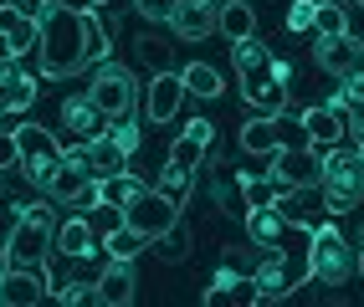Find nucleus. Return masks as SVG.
Returning <instances> with one entry per match:
<instances>
[{
    "label": "nucleus",
    "mask_w": 364,
    "mask_h": 307,
    "mask_svg": "<svg viewBox=\"0 0 364 307\" xmlns=\"http://www.w3.org/2000/svg\"><path fill=\"white\" fill-rule=\"evenodd\" d=\"M41 77H72L87 67V16L62 6V0H46L41 11Z\"/></svg>",
    "instance_id": "1"
},
{
    "label": "nucleus",
    "mask_w": 364,
    "mask_h": 307,
    "mask_svg": "<svg viewBox=\"0 0 364 307\" xmlns=\"http://www.w3.org/2000/svg\"><path fill=\"white\" fill-rule=\"evenodd\" d=\"M57 241V210L52 205H16V225L0 235V267H41Z\"/></svg>",
    "instance_id": "2"
},
{
    "label": "nucleus",
    "mask_w": 364,
    "mask_h": 307,
    "mask_svg": "<svg viewBox=\"0 0 364 307\" xmlns=\"http://www.w3.org/2000/svg\"><path fill=\"white\" fill-rule=\"evenodd\" d=\"M318 195L328 216H354L359 200H364V159L359 149H323V179H318Z\"/></svg>",
    "instance_id": "3"
},
{
    "label": "nucleus",
    "mask_w": 364,
    "mask_h": 307,
    "mask_svg": "<svg viewBox=\"0 0 364 307\" xmlns=\"http://www.w3.org/2000/svg\"><path fill=\"white\" fill-rule=\"evenodd\" d=\"M354 272V251H349V235L338 225H313V246H308V277L323 281V287H338L349 281Z\"/></svg>",
    "instance_id": "4"
},
{
    "label": "nucleus",
    "mask_w": 364,
    "mask_h": 307,
    "mask_svg": "<svg viewBox=\"0 0 364 307\" xmlns=\"http://www.w3.org/2000/svg\"><path fill=\"white\" fill-rule=\"evenodd\" d=\"M16 144H21V174H26L36 190L46 195L52 174L62 169V144H57V133L46 128V123H21V128H16Z\"/></svg>",
    "instance_id": "5"
},
{
    "label": "nucleus",
    "mask_w": 364,
    "mask_h": 307,
    "mask_svg": "<svg viewBox=\"0 0 364 307\" xmlns=\"http://www.w3.org/2000/svg\"><path fill=\"white\" fill-rule=\"evenodd\" d=\"M87 98H92V108H98L108 123H113V118H129V113H134V103H139V82H134L129 67L98 62V77L87 82Z\"/></svg>",
    "instance_id": "6"
},
{
    "label": "nucleus",
    "mask_w": 364,
    "mask_h": 307,
    "mask_svg": "<svg viewBox=\"0 0 364 307\" xmlns=\"http://www.w3.org/2000/svg\"><path fill=\"white\" fill-rule=\"evenodd\" d=\"M180 221V205L169 200L164 190H139L129 205H124V225L129 230H139L144 241H154V235H164L169 225Z\"/></svg>",
    "instance_id": "7"
},
{
    "label": "nucleus",
    "mask_w": 364,
    "mask_h": 307,
    "mask_svg": "<svg viewBox=\"0 0 364 307\" xmlns=\"http://www.w3.org/2000/svg\"><path fill=\"white\" fill-rule=\"evenodd\" d=\"M272 174L282 190H318V179H323V149H277L272 154Z\"/></svg>",
    "instance_id": "8"
},
{
    "label": "nucleus",
    "mask_w": 364,
    "mask_h": 307,
    "mask_svg": "<svg viewBox=\"0 0 364 307\" xmlns=\"http://www.w3.org/2000/svg\"><path fill=\"white\" fill-rule=\"evenodd\" d=\"M52 297L41 267H0V307H36Z\"/></svg>",
    "instance_id": "9"
},
{
    "label": "nucleus",
    "mask_w": 364,
    "mask_h": 307,
    "mask_svg": "<svg viewBox=\"0 0 364 307\" xmlns=\"http://www.w3.org/2000/svg\"><path fill=\"white\" fill-rule=\"evenodd\" d=\"M313 62H318L328 77H354V72H364V46L354 41V31H344V36H318Z\"/></svg>",
    "instance_id": "10"
},
{
    "label": "nucleus",
    "mask_w": 364,
    "mask_h": 307,
    "mask_svg": "<svg viewBox=\"0 0 364 307\" xmlns=\"http://www.w3.org/2000/svg\"><path fill=\"white\" fill-rule=\"evenodd\" d=\"M185 77L180 72H154L149 77V92H144V113H149V123H175L180 108H185Z\"/></svg>",
    "instance_id": "11"
},
{
    "label": "nucleus",
    "mask_w": 364,
    "mask_h": 307,
    "mask_svg": "<svg viewBox=\"0 0 364 307\" xmlns=\"http://www.w3.org/2000/svg\"><path fill=\"white\" fill-rule=\"evenodd\" d=\"M0 46H6L11 62H21L26 52H36V46H41V21L26 16L21 6H0Z\"/></svg>",
    "instance_id": "12"
},
{
    "label": "nucleus",
    "mask_w": 364,
    "mask_h": 307,
    "mask_svg": "<svg viewBox=\"0 0 364 307\" xmlns=\"http://www.w3.org/2000/svg\"><path fill=\"white\" fill-rule=\"evenodd\" d=\"M257 302H282L293 292V272H287V256L277 246H262V267H257Z\"/></svg>",
    "instance_id": "13"
},
{
    "label": "nucleus",
    "mask_w": 364,
    "mask_h": 307,
    "mask_svg": "<svg viewBox=\"0 0 364 307\" xmlns=\"http://www.w3.org/2000/svg\"><path fill=\"white\" fill-rule=\"evenodd\" d=\"M328 108H333L338 118H344V133H349V138H364V72L338 77L333 98H328Z\"/></svg>",
    "instance_id": "14"
},
{
    "label": "nucleus",
    "mask_w": 364,
    "mask_h": 307,
    "mask_svg": "<svg viewBox=\"0 0 364 307\" xmlns=\"http://www.w3.org/2000/svg\"><path fill=\"white\" fill-rule=\"evenodd\" d=\"M36 103V77L26 72L21 62H0V113H21Z\"/></svg>",
    "instance_id": "15"
},
{
    "label": "nucleus",
    "mask_w": 364,
    "mask_h": 307,
    "mask_svg": "<svg viewBox=\"0 0 364 307\" xmlns=\"http://www.w3.org/2000/svg\"><path fill=\"white\" fill-rule=\"evenodd\" d=\"M210 138H215L210 118H190L185 133L175 138V144H169V164H180V169H200V159H205V149H210Z\"/></svg>",
    "instance_id": "16"
},
{
    "label": "nucleus",
    "mask_w": 364,
    "mask_h": 307,
    "mask_svg": "<svg viewBox=\"0 0 364 307\" xmlns=\"http://www.w3.org/2000/svg\"><path fill=\"white\" fill-rule=\"evenodd\" d=\"M298 123H303V133H308V144L313 149H333V144H344V118H338L328 103H318V108H303L298 113Z\"/></svg>",
    "instance_id": "17"
},
{
    "label": "nucleus",
    "mask_w": 364,
    "mask_h": 307,
    "mask_svg": "<svg viewBox=\"0 0 364 307\" xmlns=\"http://www.w3.org/2000/svg\"><path fill=\"white\" fill-rule=\"evenodd\" d=\"M241 98H247L262 118H282V108H287V82H277L272 72H267V77H241Z\"/></svg>",
    "instance_id": "18"
},
{
    "label": "nucleus",
    "mask_w": 364,
    "mask_h": 307,
    "mask_svg": "<svg viewBox=\"0 0 364 307\" xmlns=\"http://www.w3.org/2000/svg\"><path fill=\"white\" fill-rule=\"evenodd\" d=\"M134 297H139L134 262H108V272L98 277V302H103V307H129Z\"/></svg>",
    "instance_id": "19"
},
{
    "label": "nucleus",
    "mask_w": 364,
    "mask_h": 307,
    "mask_svg": "<svg viewBox=\"0 0 364 307\" xmlns=\"http://www.w3.org/2000/svg\"><path fill=\"white\" fill-rule=\"evenodd\" d=\"M221 302L252 307V302H257V281H247V277H236L231 267H221V272H215V281L205 287V307H221Z\"/></svg>",
    "instance_id": "20"
},
{
    "label": "nucleus",
    "mask_w": 364,
    "mask_h": 307,
    "mask_svg": "<svg viewBox=\"0 0 364 307\" xmlns=\"http://www.w3.org/2000/svg\"><path fill=\"white\" fill-rule=\"evenodd\" d=\"M87 169H92V179H113V174L129 169V154L118 149L108 133H92L87 138Z\"/></svg>",
    "instance_id": "21"
},
{
    "label": "nucleus",
    "mask_w": 364,
    "mask_h": 307,
    "mask_svg": "<svg viewBox=\"0 0 364 307\" xmlns=\"http://www.w3.org/2000/svg\"><path fill=\"white\" fill-rule=\"evenodd\" d=\"M62 128H72L77 138H92V133L108 128V118L92 108V98L82 92V98H67V103H62Z\"/></svg>",
    "instance_id": "22"
},
{
    "label": "nucleus",
    "mask_w": 364,
    "mask_h": 307,
    "mask_svg": "<svg viewBox=\"0 0 364 307\" xmlns=\"http://www.w3.org/2000/svg\"><path fill=\"white\" fill-rule=\"evenodd\" d=\"M52 251H62V256H72V262H82V256H92L98 251V235H92V225L77 216V221H62L57 225V241H52Z\"/></svg>",
    "instance_id": "23"
},
{
    "label": "nucleus",
    "mask_w": 364,
    "mask_h": 307,
    "mask_svg": "<svg viewBox=\"0 0 364 307\" xmlns=\"http://www.w3.org/2000/svg\"><path fill=\"white\" fill-rule=\"evenodd\" d=\"M231 67H236V77H267L272 72V52H267V41H257V36L231 41Z\"/></svg>",
    "instance_id": "24"
},
{
    "label": "nucleus",
    "mask_w": 364,
    "mask_h": 307,
    "mask_svg": "<svg viewBox=\"0 0 364 307\" xmlns=\"http://www.w3.org/2000/svg\"><path fill=\"white\" fill-rule=\"evenodd\" d=\"M272 205L287 225H313L323 210V200H313V190H282V195H272Z\"/></svg>",
    "instance_id": "25"
},
{
    "label": "nucleus",
    "mask_w": 364,
    "mask_h": 307,
    "mask_svg": "<svg viewBox=\"0 0 364 307\" xmlns=\"http://www.w3.org/2000/svg\"><path fill=\"white\" fill-rule=\"evenodd\" d=\"M215 31H221L226 41H247V36H257V11L247 6V0H226V6H221V21H215Z\"/></svg>",
    "instance_id": "26"
},
{
    "label": "nucleus",
    "mask_w": 364,
    "mask_h": 307,
    "mask_svg": "<svg viewBox=\"0 0 364 307\" xmlns=\"http://www.w3.org/2000/svg\"><path fill=\"white\" fill-rule=\"evenodd\" d=\"M282 230H287V221L277 216V205H252V210H247V235H252V246H277Z\"/></svg>",
    "instance_id": "27"
},
{
    "label": "nucleus",
    "mask_w": 364,
    "mask_h": 307,
    "mask_svg": "<svg viewBox=\"0 0 364 307\" xmlns=\"http://www.w3.org/2000/svg\"><path fill=\"white\" fill-rule=\"evenodd\" d=\"M241 149H247V154H267V159H272L277 149H282V138H277V118H252V123L247 128H241Z\"/></svg>",
    "instance_id": "28"
},
{
    "label": "nucleus",
    "mask_w": 364,
    "mask_h": 307,
    "mask_svg": "<svg viewBox=\"0 0 364 307\" xmlns=\"http://www.w3.org/2000/svg\"><path fill=\"white\" fill-rule=\"evenodd\" d=\"M154 256H164V262H190V251H196V235H190V225L185 221H175L164 235H154Z\"/></svg>",
    "instance_id": "29"
},
{
    "label": "nucleus",
    "mask_w": 364,
    "mask_h": 307,
    "mask_svg": "<svg viewBox=\"0 0 364 307\" xmlns=\"http://www.w3.org/2000/svg\"><path fill=\"white\" fill-rule=\"evenodd\" d=\"M180 77H185V92H190V98H221V72H215L210 62H190Z\"/></svg>",
    "instance_id": "30"
},
{
    "label": "nucleus",
    "mask_w": 364,
    "mask_h": 307,
    "mask_svg": "<svg viewBox=\"0 0 364 307\" xmlns=\"http://www.w3.org/2000/svg\"><path fill=\"white\" fill-rule=\"evenodd\" d=\"M149 246L139 230H129V225H118V230H108L103 235V251H108V262H134V256Z\"/></svg>",
    "instance_id": "31"
},
{
    "label": "nucleus",
    "mask_w": 364,
    "mask_h": 307,
    "mask_svg": "<svg viewBox=\"0 0 364 307\" xmlns=\"http://www.w3.org/2000/svg\"><path fill=\"white\" fill-rule=\"evenodd\" d=\"M139 190H144V184L124 169V174H113V179H98V205H118V210H124Z\"/></svg>",
    "instance_id": "32"
},
{
    "label": "nucleus",
    "mask_w": 364,
    "mask_h": 307,
    "mask_svg": "<svg viewBox=\"0 0 364 307\" xmlns=\"http://www.w3.org/2000/svg\"><path fill=\"white\" fill-rule=\"evenodd\" d=\"M154 190H164L175 205H185L190 200V190H196V169H180V164H164V174H159V184Z\"/></svg>",
    "instance_id": "33"
},
{
    "label": "nucleus",
    "mask_w": 364,
    "mask_h": 307,
    "mask_svg": "<svg viewBox=\"0 0 364 307\" xmlns=\"http://www.w3.org/2000/svg\"><path fill=\"white\" fill-rule=\"evenodd\" d=\"M344 31H349L344 6H333V0H318V6H313V36H344Z\"/></svg>",
    "instance_id": "34"
},
{
    "label": "nucleus",
    "mask_w": 364,
    "mask_h": 307,
    "mask_svg": "<svg viewBox=\"0 0 364 307\" xmlns=\"http://www.w3.org/2000/svg\"><path fill=\"white\" fill-rule=\"evenodd\" d=\"M236 190H241V210H252V205H272V195H277L262 174H236Z\"/></svg>",
    "instance_id": "35"
},
{
    "label": "nucleus",
    "mask_w": 364,
    "mask_h": 307,
    "mask_svg": "<svg viewBox=\"0 0 364 307\" xmlns=\"http://www.w3.org/2000/svg\"><path fill=\"white\" fill-rule=\"evenodd\" d=\"M134 52H139V62H149L154 72H175V67H169V41H154V36H139V41H134Z\"/></svg>",
    "instance_id": "36"
},
{
    "label": "nucleus",
    "mask_w": 364,
    "mask_h": 307,
    "mask_svg": "<svg viewBox=\"0 0 364 307\" xmlns=\"http://www.w3.org/2000/svg\"><path fill=\"white\" fill-rule=\"evenodd\" d=\"M52 297H62V302H72V307H103V302H98V281H62Z\"/></svg>",
    "instance_id": "37"
},
{
    "label": "nucleus",
    "mask_w": 364,
    "mask_h": 307,
    "mask_svg": "<svg viewBox=\"0 0 364 307\" xmlns=\"http://www.w3.org/2000/svg\"><path fill=\"white\" fill-rule=\"evenodd\" d=\"M103 133H108V138H113V144L124 149V154H134V149L144 144V128H139V123H129V118H113V123H108Z\"/></svg>",
    "instance_id": "38"
},
{
    "label": "nucleus",
    "mask_w": 364,
    "mask_h": 307,
    "mask_svg": "<svg viewBox=\"0 0 364 307\" xmlns=\"http://www.w3.org/2000/svg\"><path fill=\"white\" fill-rule=\"evenodd\" d=\"M129 6H134L144 21H164V26H169V16H175V0H129Z\"/></svg>",
    "instance_id": "39"
},
{
    "label": "nucleus",
    "mask_w": 364,
    "mask_h": 307,
    "mask_svg": "<svg viewBox=\"0 0 364 307\" xmlns=\"http://www.w3.org/2000/svg\"><path fill=\"white\" fill-rule=\"evenodd\" d=\"M313 6H318V0H293V6H287V26H293L298 36L313 31Z\"/></svg>",
    "instance_id": "40"
},
{
    "label": "nucleus",
    "mask_w": 364,
    "mask_h": 307,
    "mask_svg": "<svg viewBox=\"0 0 364 307\" xmlns=\"http://www.w3.org/2000/svg\"><path fill=\"white\" fill-rule=\"evenodd\" d=\"M21 164V144H16V128L0 133V169H16Z\"/></svg>",
    "instance_id": "41"
},
{
    "label": "nucleus",
    "mask_w": 364,
    "mask_h": 307,
    "mask_svg": "<svg viewBox=\"0 0 364 307\" xmlns=\"http://www.w3.org/2000/svg\"><path fill=\"white\" fill-rule=\"evenodd\" d=\"M87 11H108V0H87Z\"/></svg>",
    "instance_id": "42"
},
{
    "label": "nucleus",
    "mask_w": 364,
    "mask_h": 307,
    "mask_svg": "<svg viewBox=\"0 0 364 307\" xmlns=\"http://www.w3.org/2000/svg\"><path fill=\"white\" fill-rule=\"evenodd\" d=\"M354 272H359V277H364V251H359V256H354Z\"/></svg>",
    "instance_id": "43"
},
{
    "label": "nucleus",
    "mask_w": 364,
    "mask_h": 307,
    "mask_svg": "<svg viewBox=\"0 0 364 307\" xmlns=\"http://www.w3.org/2000/svg\"><path fill=\"white\" fill-rule=\"evenodd\" d=\"M0 62H6V46H0Z\"/></svg>",
    "instance_id": "44"
},
{
    "label": "nucleus",
    "mask_w": 364,
    "mask_h": 307,
    "mask_svg": "<svg viewBox=\"0 0 364 307\" xmlns=\"http://www.w3.org/2000/svg\"><path fill=\"white\" fill-rule=\"evenodd\" d=\"M359 6H364V0H359Z\"/></svg>",
    "instance_id": "45"
}]
</instances>
